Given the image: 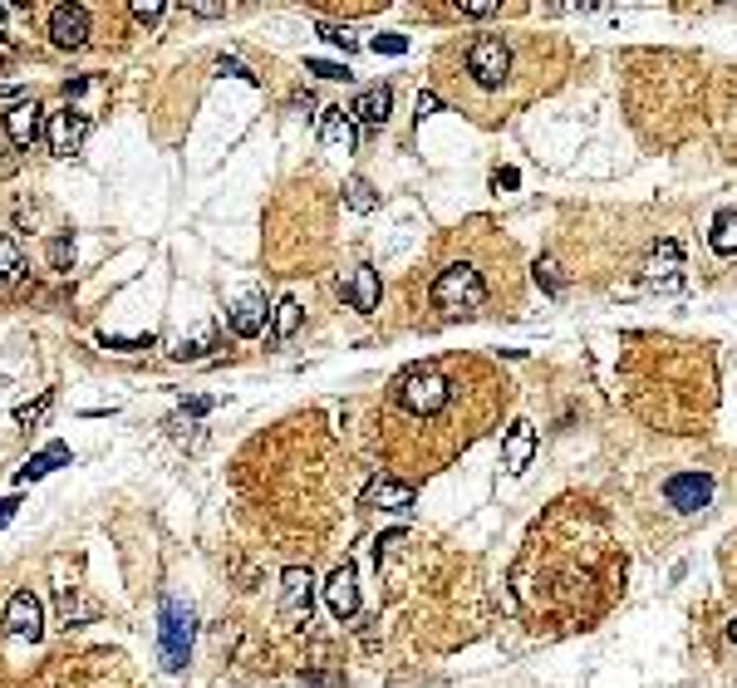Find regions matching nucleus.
<instances>
[{
	"label": "nucleus",
	"mask_w": 737,
	"mask_h": 688,
	"mask_svg": "<svg viewBox=\"0 0 737 688\" xmlns=\"http://www.w3.org/2000/svg\"><path fill=\"white\" fill-rule=\"evenodd\" d=\"M428 300H433V310H438L443 320H472V315L487 310L492 290H487L482 271H477L472 261H453V266L438 271V281H433V290H428Z\"/></svg>",
	"instance_id": "nucleus-1"
},
{
	"label": "nucleus",
	"mask_w": 737,
	"mask_h": 688,
	"mask_svg": "<svg viewBox=\"0 0 737 688\" xmlns=\"http://www.w3.org/2000/svg\"><path fill=\"white\" fill-rule=\"evenodd\" d=\"M511 74H516V45H511L507 35H482V40L467 45L457 79H462L472 94H502L511 84Z\"/></svg>",
	"instance_id": "nucleus-2"
},
{
	"label": "nucleus",
	"mask_w": 737,
	"mask_h": 688,
	"mask_svg": "<svg viewBox=\"0 0 737 688\" xmlns=\"http://www.w3.org/2000/svg\"><path fill=\"white\" fill-rule=\"evenodd\" d=\"M453 394H457V384L438 364H418V369L398 374V384H394V403L408 408L413 418H438L453 403Z\"/></svg>",
	"instance_id": "nucleus-3"
},
{
	"label": "nucleus",
	"mask_w": 737,
	"mask_h": 688,
	"mask_svg": "<svg viewBox=\"0 0 737 688\" xmlns=\"http://www.w3.org/2000/svg\"><path fill=\"white\" fill-rule=\"evenodd\" d=\"M192 634H197V615H192V605H182V600H163L158 605V649H163V669L177 674V669H187V654H192Z\"/></svg>",
	"instance_id": "nucleus-4"
},
{
	"label": "nucleus",
	"mask_w": 737,
	"mask_h": 688,
	"mask_svg": "<svg viewBox=\"0 0 737 688\" xmlns=\"http://www.w3.org/2000/svg\"><path fill=\"white\" fill-rule=\"evenodd\" d=\"M664 502L683 516L703 512V507L713 502V477H708V472H674V477L664 482Z\"/></svg>",
	"instance_id": "nucleus-5"
},
{
	"label": "nucleus",
	"mask_w": 737,
	"mask_h": 688,
	"mask_svg": "<svg viewBox=\"0 0 737 688\" xmlns=\"http://www.w3.org/2000/svg\"><path fill=\"white\" fill-rule=\"evenodd\" d=\"M45 138H50V153H55V158H74V153L84 148V138H89V118L64 104V109L50 114V123H45Z\"/></svg>",
	"instance_id": "nucleus-6"
},
{
	"label": "nucleus",
	"mask_w": 737,
	"mask_h": 688,
	"mask_svg": "<svg viewBox=\"0 0 737 688\" xmlns=\"http://www.w3.org/2000/svg\"><path fill=\"white\" fill-rule=\"evenodd\" d=\"M310 610H315V575L290 566L281 575V615L295 625H310Z\"/></svg>",
	"instance_id": "nucleus-7"
},
{
	"label": "nucleus",
	"mask_w": 737,
	"mask_h": 688,
	"mask_svg": "<svg viewBox=\"0 0 737 688\" xmlns=\"http://www.w3.org/2000/svg\"><path fill=\"white\" fill-rule=\"evenodd\" d=\"M340 295L359 310V315H374L379 310V300H384V281H379V271L374 266H354L349 276L340 281Z\"/></svg>",
	"instance_id": "nucleus-8"
},
{
	"label": "nucleus",
	"mask_w": 737,
	"mask_h": 688,
	"mask_svg": "<svg viewBox=\"0 0 737 688\" xmlns=\"http://www.w3.org/2000/svg\"><path fill=\"white\" fill-rule=\"evenodd\" d=\"M50 40L59 50H79L89 40V5H55L50 10Z\"/></svg>",
	"instance_id": "nucleus-9"
},
{
	"label": "nucleus",
	"mask_w": 737,
	"mask_h": 688,
	"mask_svg": "<svg viewBox=\"0 0 737 688\" xmlns=\"http://www.w3.org/2000/svg\"><path fill=\"white\" fill-rule=\"evenodd\" d=\"M227 330L236 335V340H256V335H266V330H271V310H266V300H261V295H241V300L227 310Z\"/></svg>",
	"instance_id": "nucleus-10"
},
{
	"label": "nucleus",
	"mask_w": 737,
	"mask_h": 688,
	"mask_svg": "<svg viewBox=\"0 0 737 688\" xmlns=\"http://www.w3.org/2000/svg\"><path fill=\"white\" fill-rule=\"evenodd\" d=\"M5 630L20 634V639H40V634H45V610H40V600H35L30 590H15V595H10V605H5Z\"/></svg>",
	"instance_id": "nucleus-11"
},
{
	"label": "nucleus",
	"mask_w": 737,
	"mask_h": 688,
	"mask_svg": "<svg viewBox=\"0 0 737 688\" xmlns=\"http://www.w3.org/2000/svg\"><path fill=\"white\" fill-rule=\"evenodd\" d=\"M359 507H369V512H408V507H413V487H408V482H394V477H374V482L364 487Z\"/></svg>",
	"instance_id": "nucleus-12"
},
{
	"label": "nucleus",
	"mask_w": 737,
	"mask_h": 688,
	"mask_svg": "<svg viewBox=\"0 0 737 688\" xmlns=\"http://www.w3.org/2000/svg\"><path fill=\"white\" fill-rule=\"evenodd\" d=\"M389 109H394V94H389V84H374V89L354 94L349 118H354V128H384V123H389Z\"/></svg>",
	"instance_id": "nucleus-13"
},
{
	"label": "nucleus",
	"mask_w": 737,
	"mask_h": 688,
	"mask_svg": "<svg viewBox=\"0 0 737 688\" xmlns=\"http://www.w3.org/2000/svg\"><path fill=\"white\" fill-rule=\"evenodd\" d=\"M5 133H10V143H15V148H30V143L45 133V109H40L35 99L10 104V114H5Z\"/></svg>",
	"instance_id": "nucleus-14"
},
{
	"label": "nucleus",
	"mask_w": 737,
	"mask_h": 688,
	"mask_svg": "<svg viewBox=\"0 0 737 688\" xmlns=\"http://www.w3.org/2000/svg\"><path fill=\"white\" fill-rule=\"evenodd\" d=\"M679 271H683V251H679V241H659L654 251H649V261H644V281L649 286H674L679 281Z\"/></svg>",
	"instance_id": "nucleus-15"
},
{
	"label": "nucleus",
	"mask_w": 737,
	"mask_h": 688,
	"mask_svg": "<svg viewBox=\"0 0 737 688\" xmlns=\"http://www.w3.org/2000/svg\"><path fill=\"white\" fill-rule=\"evenodd\" d=\"M325 600H330L335 620H354V615H359V580H354V566H340V571L325 580Z\"/></svg>",
	"instance_id": "nucleus-16"
},
{
	"label": "nucleus",
	"mask_w": 737,
	"mask_h": 688,
	"mask_svg": "<svg viewBox=\"0 0 737 688\" xmlns=\"http://www.w3.org/2000/svg\"><path fill=\"white\" fill-rule=\"evenodd\" d=\"M536 458V428L531 423H511L507 438H502V462H507V472H526Z\"/></svg>",
	"instance_id": "nucleus-17"
},
{
	"label": "nucleus",
	"mask_w": 737,
	"mask_h": 688,
	"mask_svg": "<svg viewBox=\"0 0 737 688\" xmlns=\"http://www.w3.org/2000/svg\"><path fill=\"white\" fill-rule=\"evenodd\" d=\"M320 138L330 143V148H354L359 143V128H354V118H349V109H340V104H330V109H320Z\"/></svg>",
	"instance_id": "nucleus-18"
},
{
	"label": "nucleus",
	"mask_w": 737,
	"mask_h": 688,
	"mask_svg": "<svg viewBox=\"0 0 737 688\" xmlns=\"http://www.w3.org/2000/svg\"><path fill=\"white\" fill-rule=\"evenodd\" d=\"M64 462H69V443H50L45 453H35V458L15 472V487H25V482H40L45 472H55V467H64Z\"/></svg>",
	"instance_id": "nucleus-19"
},
{
	"label": "nucleus",
	"mask_w": 737,
	"mask_h": 688,
	"mask_svg": "<svg viewBox=\"0 0 737 688\" xmlns=\"http://www.w3.org/2000/svg\"><path fill=\"white\" fill-rule=\"evenodd\" d=\"M300 320H305L300 300H295V295H281V300L271 305V330H266V335H271V340L281 344V340H290V335L300 330Z\"/></svg>",
	"instance_id": "nucleus-20"
},
{
	"label": "nucleus",
	"mask_w": 737,
	"mask_h": 688,
	"mask_svg": "<svg viewBox=\"0 0 737 688\" xmlns=\"http://www.w3.org/2000/svg\"><path fill=\"white\" fill-rule=\"evenodd\" d=\"M708 246H713L718 256H737V212H718V217H713Z\"/></svg>",
	"instance_id": "nucleus-21"
},
{
	"label": "nucleus",
	"mask_w": 737,
	"mask_h": 688,
	"mask_svg": "<svg viewBox=\"0 0 737 688\" xmlns=\"http://www.w3.org/2000/svg\"><path fill=\"white\" fill-rule=\"evenodd\" d=\"M20 276H25V256L10 236H0V286H15Z\"/></svg>",
	"instance_id": "nucleus-22"
},
{
	"label": "nucleus",
	"mask_w": 737,
	"mask_h": 688,
	"mask_svg": "<svg viewBox=\"0 0 737 688\" xmlns=\"http://www.w3.org/2000/svg\"><path fill=\"white\" fill-rule=\"evenodd\" d=\"M344 202H349L354 212H374V207H379V192H374L364 177H349V182H344Z\"/></svg>",
	"instance_id": "nucleus-23"
},
{
	"label": "nucleus",
	"mask_w": 737,
	"mask_h": 688,
	"mask_svg": "<svg viewBox=\"0 0 737 688\" xmlns=\"http://www.w3.org/2000/svg\"><path fill=\"white\" fill-rule=\"evenodd\" d=\"M59 615H64V625H79V620L94 615V605H84L74 590H59Z\"/></svg>",
	"instance_id": "nucleus-24"
},
{
	"label": "nucleus",
	"mask_w": 737,
	"mask_h": 688,
	"mask_svg": "<svg viewBox=\"0 0 737 688\" xmlns=\"http://www.w3.org/2000/svg\"><path fill=\"white\" fill-rule=\"evenodd\" d=\"M207 349H217V330H212V325H207L197 340H182L177 349H172V354H177V359H202Z\"/></svg>",
	"instance_id": "nucleus-25"
},
{
	"label": "nucleus",
	"mask_w": 737,
	"mask_h": 688,
	"mask_svg": "<svg viewBox=\"0 0 737 688\" xmlns=\"http://www.w3.org/2000/svg\"><path fill=\"white\" fill-rule=\"evenodd\" d=\"M50 403H55V394H50V389H45V394H40L35 403H20V408H15V423H40V418L50 413Z\"/></svg>",
	"instance_id": "nucleus-26"
},
{
	"label": "nucleus",
	"mask_w": 737,
	"mask_h": 688,
	"mask_svg": "<svg viewBox=\"0 0 737 688\" xmlns=\"http://www.w3.org/2000/svg\"><path fill=\"white\" fill-rule=\"evenodd\" d=\"M50 266H55V271H69V266H74V236H55V241H50Z\"/></svg>",
	"instance_id": "nucleus-27"
},
{
	"label": "nucleus",
	"mask_w": 737,
	"mask_h": 688,
	"mask_svg": "<svg viewBox=\"0 0 737 688\" xmlns=\"http://www.w3.org/2000/svg\"><path fill=\"white\" fill-rule=\"evenodd\" d=\"M128 10H133V20H138V25H158L168 5H163V0H133Z\"/></svg>",
	"instance_id": "nucleus-28"
},
{
	"label": "nucleus",
	"mask_w": 737,
	"mask_h": 688,
	"mask_svg": "<svg viewBox=\"0 0 737 688\" xmlns=\"http://www.w3.org/2000/svg\"><path fill=\"white\" fill-rule=\"evenodd\" d=\"M369 50L374 55H408V35H374Z\"/></svg>",
	"instance_id": "nucleus-29"
},
{
	"label": "nucleus",
	"mask_w": 737,
	"mask_h": 688,
	"mask_svg": "<svg viewBox=\"0 0 737 688\" xmlns=\"http://www.w3.org/2000/svg\"><path fill=\"white\" fill-rule=\"evenodd\" d=\"M305 69L320 74V79H349V69H344V64H330V59H305Z\"/></svg>",
	"instance_id": "nucleus-30"
},
{
	"label": "nucleus",
	"mask_w": 737,
	"mask_h": 688,
	"mask_svg": "<svg viewBox=\"0 0 737 688\" xmlns=\"http://www.w3.org/2000/svg\"><path fill=\"white\" fill-rule=\"evenodd\" d=\"M536 281L546 286V295H561V276H556V261H536Z\"/></svg>",
	"instance_id": "nucleus-31"
},
{
	"label": "nucleus",
	"mask_w": 737,
	"mask_h": 688,
	"mask_svg": "<svg viewBox=\"0 0 737 688\" xmlns=\"http://www.w3.org/2000/svg\"><path fill=\"white\" fill-rule=\"evenodd\" d=\"M320 40H330V45H335V50H344V55L354 50V35H349V30H340V25H320Z\"/></svg>",
	"instance_id": "nucleus-32"
},
{
	"label": "nucleus",
	"mask_w": 737,
	"mask_h": 688,
	"mask_svg": "<svg viewBox=\"0 0 737 688\" xmlns=\"http://www.w3.org/2000/svg\"><path fill=\"white\" fill-rule=\"evenodd\" d=\"M109 349H123V354H133V349H153V335H133V340H118V335H104Z\"/></svg>",
	"instance_id": "nucleus-33"
},
{
	"label": "nucleus",
	"mask_w": 737,
	"mask_h": 688,
	"mask_svg": "<svg viewBox=\"0 0 737 688\" xmlns=\"http://www.w3.org/2000/svg\"><path fill=\"white\" fill-rule=\"evenodd\" d=\"M217 69H222V74H236V79H246V84H256V74H251V69H246V64H241V59H217Z\"/></svg>",
	"instance_id": "nucleus-34"
},
{
	"label": "nucleus",
	"mask_w": 737,
	"mask_h": 688,
	"mask_svg": "<svg viewBox=\"0 0 737 688\" xmlns=\"http://www.w3.org/2000/svg\"><path fill=\"white\" fill-rule=\"evenodd\" d=\"M516 182H521V172H516V168H497V172H492V187H497V192H511Z\"/></svg>",
	"instance_id": "nucleus-35"
},
{
	"label": "nucleus",
	"mask_w": 737,
	"mask_h": 688,
	"mask_svg": "<svg viewBox=\"0 0 737 688\" xmlns=\"http://www.w3.org/2000/svg\"><path fill=\"white\" fill-rule=\"evenodd\" d=\"M438 104H443V94H433V89H428V94H418V123H423V118L433 114Z\"/></svg>",
	"instance_id": "nucleus-36"
},
{
	"label": "nucleus",
	"mask_w": 737,
	"mask_h": 688,
	"mask_svg": "<svg viewBox=\"0 0 737 688\" xmlns=\"http://www.w3.org/2000/svg\"><path fill=\"white\" fill-rule=\"evenodd\" d=\"M197 20H217V15H227V5H187Z\"/></svg>",
	"instance_id": "nucleus-37"
},
{
	"label": "nucleus",
	"mask_w": 737,
	"mask_h": 688,
	"mask_svg": "<svg viewBox=\"0 0 737 688\" xmlns=\"http://www.w3.org/2000/svg\"><path fill=\"white\" fill-rule=\"evenodd\" d=\"M20 512V502H15V497H5V502H0V526H10V516Z\"/></svg>",
	"instance_id": "nucleus-38"
},
{
	"label": "nucleus",
	"mask_w": 737,
	"mask_h": 688,
	"mask_svg": "<svg viewBox=\"0 0 737 688\" xmlns=\"http://www.w3.org/2000/svg\"><path fill=\"white\" fill-rule=\"evenodd\" d=\"M10 55H15V45H10V35H0V64H5Z\"/></svg>",
	"instance_id": "nucleus-39"
},
{
	"label": "nucleus",
	"mask_w": 737,
	"mask_h": 688,
	"mask_svg": "<svg viewBox=\"0 0 737 688\" xmlns=\"http://www.w3.org/2000/svg\"><path fill=\"white\" fill-rule=\"evenodd\" d=\"M728 644H733V649H737V620H733V625H728Z\"/></svg>",
	"instance_id": "nucleus-40"
},
{
	"label": "nucleus",
	"mask_w": 737,
	"mask_h": 688,
	"mask_svg": "<svg viewBox=\"0 0 737 688\" xmlns=\"http://www.w3.org/2000/svg\"><path fill=\"white\" fill-rule=\"evenodd\" d=\"M5 15H10V5H5V0H0V20H5Z\"/></svg>",
	"instance_id": "nucleus-41"
}]
</instances>
